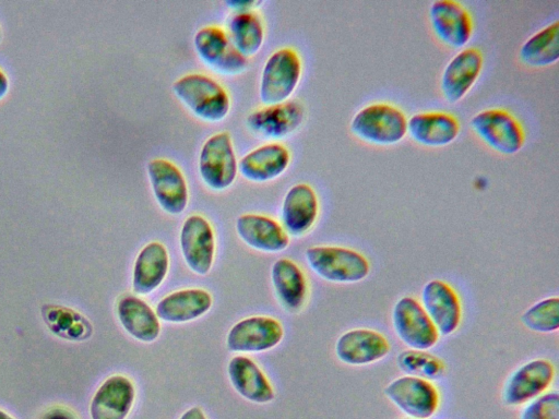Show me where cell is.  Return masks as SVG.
Returning a JSON list of instances; mask_svg holds the SVG:
<instances>
[{"mask_svg": "<svg viewBox=\"0 0 559 419\" xmlns=\"http://www.w3.org/2000/svg\"><path fill=\"white\" fill-rule=\"evenodd\" d=\"M320 212L319 197L308 183L292 185L282 202L281 225L288 236L302 237L314 226Z\"/></svg>", "mask_w": 559, "mask_h": 419, "instance_id": "20", "label": "cell"}, {"mask_svg": "<svg viewBox=\"0 0 559 419\" xmlns=\"http://www.w3.org/2000/svg\"><path fill=\"white\" fill-rule=\"evenodd\" d=\"M460 132V120L448 111H419L407 119V135L420 146L430 148L448 146L459 137Z\"/></svg>", "mask_w": 559, "mask_h": 419, "instance_id": "19", "label": "cell"}, {"mask_svg": "<svg viewBox=\"0 0 559 419\" xmlns=\"http://www.w3.org/2000/svg\"><path fill=\"white\" fill-rule=\"evenodd\" d=\"M520 61L540 69L556 64L559 59V22L554 21L528 36L519 48Z\"/></svg>", "mask_w": 559, "mask_h": 419, "instance_id": "29", "label": "cell"}, {"mask_svg": "<svg viewBox=\"0 0 559 419\" xmlns=\"http://www.w3.org/2000/svg\"><path fill=\"white\" fill-rule=\"evenodd\" d=\"M198 170L203 183L211 190L223 191L234 183L238 160L228 132H217L204 141L199 153Z\"/></svg>", "mask_w": 559, "mask_h": 419, "instance_id": "7", "label": "cell"}, {"mask_svg": "<svg viewBox=\"0 0 559 419\" xmlns=\"http://www.w3.org/2000/svg\"><path fill=\"white\" fill-rule=\"evenodd\" d=\"M0 419H14L9 414L0 409Z\"/></svg>", "mask_w": 559, "mask_h": 419, "instance_id": "39", "label": "cell"}, {"mask_svg": "<svg viewBox=\"0 0 559 419\" xmlns=\"http://www.w3.org/2000/svg\"><path fill=\"white\" fill-rule=\"evenodd\" d=\"M50 330L69 339H83L88 336V322L80 314L63 307H48L43 311Z\"/></svg>", "mask_w": 559, "mask_h": 419, "instance_id": "33", "label": "cell"}, {"mask_svg": "<svg viewBox=\"0 0 559 419\" xmlns=\"http://www.w3.org/2000/svg\"><path fill=\"white\" fill-rule=\"evenodd\" d=\"M419 302L440 336L457 331L463 308L457 291L449 283L439 278L428 280L421 288Z\"/></svg>", "mask_w": 559, "mask_h": 419, "instance_id": "14", "label": "cell"}, {"mask_svg": "<svg viewBox=\"0 0 559 419\" xmlns=\"http://www.w3.org/2000/svg\"><path fill=\"white\" fill-rule=\"evenodd\" d=\"M169 265V253L164 243L151 241L142 247L132 270L134 295L146 296L155 291L166 279Z\"/></svg>", "mask_w": 559, "mask_h": 419, "instance_id": "26", "label": "cell"}, {"mask_svg": "<svg viewBox=\"0 0 559 419\" xmlns=\"http://www.w3.org/2000/svg\"><path fill=\"white\" fill-rule=\"evenodd\" d=\"M41 419H78L76 416L68 408L52 407L48 409Z\"/></svg>", "mask_w": 559, "mask_h": 419, "instance_id": "36", "label": "cell"}, {"mask_svg": "<svg viewBox=\"0 0 559 419\" xmlns=\"http://www.w3.org/2000/svg\"><path fill=\"white\" fill-rule=\"evenodd\" d=\"M519 419H559V394L547 391L526 403Z\"/></svg>", "mask_w": 559, "mask_h": 419, "instance_id": "34", "label": "cell"}, {"mask_svg": "<svg viewBox=\"0 0 559 419\" xmlns=\"http://www.w3.org/2000/svg\"><path fill=\"white\" fill-rule=\"evenodd\" d=\"M178 419H207V417L201 407L192 406L185 410Z\"/></svg>", "mask_w": 559, "mask_h": 419, "instance_id": "37", "label": "cell"}, {"mask_svg": "<svg viewBox=\"0 0 559 419\" xmlns=\"http://www.w3.org/2000/svg\"><path fill=\"white\" fill-rule=\"evenodd\" d=\"M271 282L282 308L290 313L302 309L308 296L304 271L290 259H277L271 267Z\"/></svg>", "mask_w": 559, "mask_h": 419, "instance_id": "28", "label": "cell"}, {"mask_svg": "<svg viewBox=\"0 0 559 419\" xmlns=\"http://www.w3.org/2000/svg\"><path fill=\"white\" fill-rule=\"evenodd\" d=\"M135 396V386L130 378L124 374L108 376L91 400V419H127Z\"/></svg>", "mask_w": 559, "mask_h": 419, "instance_id": "21", "label": "cell"}, {"mask_svg": "<svg viewBox=\"0 0 559 419\" xmlns=\"http://www.w3.org/2000/svg\"><path fill=\"white\" fill-rule=\"evenodd\" d=\"M302 63L290 47L274 50L265 60L259 83V98L263 105L281 104L289 99L300 81Z\"/></svg>", "mask_w": 559, "mask_h": 419, "instance_id": "5", "label": "cell"}, {"mask_svg": "<svg viewBox=\"0 0 559 419\" xmlns=\"http://www.w3.org/2000/svg\"><path fill=\"white\" fill-rule=\"evenodd\" d=\"M171 89L183 106L201 120L218 122L229 112L230 98L227 91L210 75L185 74L173 83Z\"/></svg>", "mask_w": 559, "mask_h": 419, "instance_id": "2", "label": "cell"}, {"mask_svg": "<svg viewBox=\"0 0 559 419\" xmlns=\"http://www.w3.org/2000/svg\"><path fill=\"white\" fill-rule=\"evenodd\" d=\"M180 251L187 266L204 276L212 270L215 259V234L211 223L202 215H189L179 234Z\"/></svg>", "mask_w": 559, "mask_h": 419, "instance_id": "13", "label": "cell"}, {"mask_svg": "<svg viewBox=\"0 0 559 419\" xmlns=\"http://www.w3.org/2000/svg\"><path fill=\"white\" fill-rule=\"evenodd\" d=\"M304 119V105L296 99H288L251 111L246 118V124L252 133L276 140L294 133L302 124Z\"/></svg>", "mask_w": 559, "mask_h": 419, "instance_id": "18", "label": "cell"}, {"mask_svg": "<svg viewBox=\"0 0 559 419\" xmlns=\"http://www.w3.org/2000/svg\"><path fill=\"white\" fill-rule=\"evenodd\" d=\"M407 419H414V418H407Z\"/></svg>", "mask_w": 559, "mask_h": 419, "instance_id": "40", "label": "cell"}, {"mask_svg": "<svg viewBox=\"0 0 559 419\" xmlns=\"http://www.w3.org/2000/svg\"><path fill=\"white\" fill-rule=\"evenodd\" d=\"M284 337L281 322L269 315H251L236 322L226 335L231 352L259 354L273 349Z\"/></svg>", "mask_w": 559, "mask_h": 419, "instance_id": "10", "label": "cell"}, {"mask_svg": "<svg viewBox=\"0 0 559 419\" xmlns=\"http://www.w3.org/2000/svg\"><path fill=\"white\" fill-rule=\"evenodd\" d=\"M117 316L123 330L141 343L159 337L162 325L155 309L138 295L126 294L119 298Z\"/></svg>", "mask_w": 559, "mask_h": 419, "instance_id": "27", "label": "cell"}, {"mask_svg": "<svg viewBox=\"0 0 559 419\" xmlns=\"http://www.w3.org/2000/svg\"><path fill=\"white\" fill-rule=\"evenodd\" d=\"M391 322L397 338L408 348L425 350L433 348L439 333L419 300L403 296L396 300L391 312Z\"/></svg>", "mask_w": 559, "mask_h": 419, "instance_id": "8", "label": "cell"}, {"mask_svg": "<svg viewBox=\"0 0 559 419\" xmlns=\"http://www.w3.org/2000/svg\"><path fill=\"white\" fill-rule=\"evenodd\" d=\"M238 238L248 247L266 253L281 252L289 246V236L277 220L261 214H242L236 219Z\"/></svg>", "mask_w": 559, "mask_h": 419, "instance_id": "22", "label": "cell"}, {"mask_svg": "<svg viewBox=\"0 0 559 419\" xmlns=\"http://www.w3.org/2000/svg\"><path fill=\"white\" fill-rule=\"evenodd\" d=\"M227 31L235 48L246 58L255 55L263 45V22L253 10L233 12L227 20Z\"/></svg>", "mask_w": 559, "mask_h": 419, "instance_id": "30", "label": "cell"}, {"mask_svg": "<svg viewBox=\"0 0 559 419\" xmlns=\"http://www.w3.org/2000/svg\"><path fill=\"white\" fill-rule=\"evenodd\" d=\"M289 163L288 148L282 143L270 142L245 154L238 163V171L249 181L267 182L284 173Z\"/></svg>", "mask_w": 559, "mask_h": 419, "instance_id": "24", "label": "cell"}, {"mask_svg": "<svg viewBox=\"0 0 559 419\" xmlns=\"http://www.w3.org/2000/svg\"><path fill=\"white\" fill-rule=\"evenodd\" d=\"M391 350L388 338L379 331L366 327L344 332L335 342L338 361L352 367H364L384 359Z\"/></svg>", "mask_w": 559, "mask_h": 419, "instance_id": "17", "label": "cell"}, {"mask_svg": "<svg viewBox=\"0 0 559 419\" xmlns=\"http://www.w3.org/2000/svg\"><path fill=\"white\" fill-rule=\"evenodd\" d=\"M227 374L231 386L243 399L266 404L275 398L269 378L250 357L245 355L233 357L227 364Z\"/></svg>", "mask_w": 559, "mask_h": 419, "instance_id": "25", "label": "cell"}, {"mask_svg": "<svg viewBox=\"0 0 559 419\" xmlns=\"http://www.w3.org/2000/svg\"><path fill=\"white\" fill-rule=\"evenodd\" d=\"M213 306L211 292L204 288L190 287L171 291L156 304L158 319L166 323L182 324L206 314Z\"/></svg>", "mask_w": 559, "mask_h": 419, "instance_id": "23", "label": "cell"}, {"mask_svg": "<svg viewBox=\"0 0 559 419\" xmlns=\"http://www.w3.org/2000/svg\"><path fill=\"white\" fill-rule=\"evenodd\" d=\"M473 133L493 152L512 156L525 144L521 121L509 110L490 107L477 111L469 120Z\"/></svg>", "mask_w": 559, "mask_h": 419, "instance_id": "4", "label": "cell"}, {"mask_svg": "<svg viewBox=\"0 0 559 419\" xmlns=\"http://www.w3.org/2000/svg\"><path fill=\"white\" fill-rule=\"evenodd\" d=\"M407 116L388 101H373L359 108L349 121L350 133L374 146H393L407 135Z\"/></svg>", "mask_w": 559, "mask_h": 419, "instance_id": "1", "label": "cell"}, {"mask_svg": "<svg viewBox=\"0 0 559 419\" xmlns=\"http://www.w3.org/2000/svg\"><path fill=\"white\" fill-rule=\"evenodd\" d=\"M430 28L437 39L452 49H463L474 33L472 14L455 0H436L428 9Z\"/></svg>", "mask_w": 559, "mask_h": 419, "instance_id": "11", "label": "cell"}, {"mask_svg": "<svg viewBox=\"0 0 559 419\" xmlns=\"http://www.w3.org/2000/svg\"><path fill=\"white\" fill-rule=\"evenodd\" d=\"M233 12L253 10L259 7L261 0H226L224 2Z\"/></svg>", "mask_w": 559, "mask_h": 419, "instance_id": "35", "label": "cell"}, {"mask_svg": "<svg viewBox=\"0 0 559 419\" xmlns=\"http://www.w3.org/2000/svg\"><path fill=\"white\" fill-rule=\"evenodd\" d=\"M396 363L405 374L420 376L429 381L441 378L445 371L444 362L425 350H404L397 355Z\"/></svg>", "mask_w": 559, "mask_h": 419, "instance_id": "32", "label": "cell"}, {"mask_svg": "<svg viewBox=\"0 0 559 419\" xmlns=\"http://www.w3.org/2000/svg\"><path fill=\"white\" fill-rule=\"evenodd\" d=\"M148 181L159 207L179 215L189 202V189L182 171L166 158H153L146 166Z\"/></svg>", "mask_w": 559, "mask_h": 419, "instance_id": "16", "label": "cell"}, {"mask_svg": "<svg viewBox=\"0 0 559 419\" xmlns=\"http://www.w3.org/2000/svg\"><path fill=\"white\" fill-rule=\"evenodd\" d=\"M521 322L531 332L555 333L559 328V298H544L530 306L521 315Z\"/></svg>", "mask_w": 559, "mask_h": 419, "instance_id": "31", "label": "cell"}, {"mask_svg": "<svg viewBox=\"0 0 559 419\" xmlns=\"http://www.w3.org/2000/svg\"><path fill=\"white\" fill-rule=\"evenodd\" d=\"M555 376L556 368L550 360L532 359L518 367L506 379L501 391L502 403L509 407L525 405L549 391Z\"/></svg>", "mask_w": 559, "mask_h": 419, "instance_id": "9", "label": "cell"}, {"mask_svg": "<svg viewBox=\"0 0 559 419\" xmlns=\"http://www.w3.org/2000/svg\"><path fill=\"white\" fill-rule=\"evenodd\" d=\"M198 57L206 65L222 74L242 72L248 60L233 45L227 32L217 25L200 27L193 36Z\"/></svg>", "mask_w": 559, "mask_h": 419, "instance_id": "12", "label": "cell"}, {"mask_svg": "<svg viewBox=\"0 0 559 419\" xmlns=\"http://www.w3.org/2000/svg\"><path fill=\"white\" fill-rule=\"evenodd\" d=\"M383 395L402 414L414 419H429L439 408L440 393L432 381L404 374L383 388Z\"/></svg>", "mask_w": 559, "mask_h": 419, "instance_id": "6", "label": "cell"}, {"mask_svg": "<svg viewBox=\"0 0 559 419\" xmlns=\"http://www.w3.org/2000/svg\"><path fill=\"white\" fill-rule=\"evenodd\" d=\"M484 68V56L476 47L457 50L445 63L439 80L442 97L450 104L465 98L479 79Z\"/></svg>", "mask_w": 559, "mask_h": 419, "instance_id": "15", "label": "cell"}, {"mask_svg": "<svg viewBox=\"0 0 559 419\" xmlns=\"http://www.w3.org/2000/svg\"><path fill=\"white\" fill-rule=\"evenodd\" d=\"M310 270L333 284H356L370 273L369 260L359 251L343 246H313L305 251Z\"/></svg>", "mask_w": 559, "mask_h": 419, "instance_id": "3", "label": "cell"}, {"mask_svg": "<svg viewBox=\"0 0 559 419\" xmlns=\"http://www.w3.org/2000/svg\"><path fill=\"white\" fill-rule=\"evenodd\" d=\"M10 88V79L4 70L0 67V100L8 94Z\"/></svg>", "mask_w": 559, "mask_h": 419, "instance_id": "38", "label": "cell"}]
</instances>
